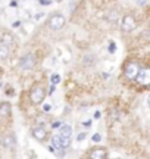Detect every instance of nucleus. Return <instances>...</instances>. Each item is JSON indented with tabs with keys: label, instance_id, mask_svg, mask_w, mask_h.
<instances>
[{
	"label": "nucleus",
	"instance_id": "9b49d317",
	"mask_svg": "<svg viewBox=\"0 0 150 159\" xmlns=\"http://www.w3.org/2000/svg\"><path fill=\"white\" fill-rule=\"evenodd\" d=\"M2 46H11V44H13V37H12L9 33H5V34H2Z\"/></svg>",
	"mask_w": 150,
	"mask_h": 159
},
{
	"label": "nucleus",
	"instance_id": "20e7f679",
	"mask_svg": "<svg viewBox=\"0 0 150 159\" xmlns=\"http://www.w3.org/2000/svg\"><path fill=\"white\" fill-rule=\"evenodd\" d=\"M34 65H35V56L33 55V53H28V55L22 56L21 57V61H19V66H21V69H31Z\"/></svg>",
	"mask_w": 150,
	"mask_h": 159
},
{
	"label": "nucleus",
	"instance_id": "39448f33",
	"mask_svg": "<svg viewBox=\"0 0 150 159\" xmlns=\"http://www.w3.org/2000/svg\"><path fill=\"white\" fill-rule=\"evenodd\" d=\"M135 27H137V22H135L134 16H131V15L124 16V19H122V30H124V31L130 33V31H133Z\"/></svg>",
	"mask_w": 150,
	"mask_h": 159
},
{
	"label": "nucleus",
	"instance_id": "a211bd4d",
	"mask_svg": "<svg viewBox=\"0 0 150 159\" xmlns=\"http://www.w3.org/2000/svg\"><path fill=\"white\" fill-rule=\"evenodd\" d=\"M90 124H91V119H87V121H84V125H86V127H88Z\"/></svg>",
	"mask_w": 150,
	"mask_h": 159
},
{
	"label": "nucleus",
	"instance_id": "dca6fc26",
	"mask_svg": "<svg viewBox=\"0 0 150 159\" xmlns=\"http://www.w3.org/2000/svg\"><path fill=\"white\" fill-rule=\"evenodd\" d=\"M102 140V136L100 134H96V136H93V142H100Z\"/></svg>",
	"mask_w": 150,
	"mask_h": 159
},
{
	"label": "nucleus",
	"instance_id": "2eb2a0df",
	"mask_svg": "<svg viewBox=\"0 0 150 159\" xmlns=\"http://www.w3.org/2000/svg\"><path fill=\"white\" fill-rule=\"evenodd\" d=\"M84 139H86V133H81V134H78V137H77V140H78V142L84 140Z\"/></svg>",
	"mask_w": 150,
	"mask_h": 159
},
{
	"label": "nucleus",
	"instance_id": "0eeeda50",
	"mask_svg": "<svg viewBox=\"0 0 150 159\" xmlns=\"http://www.w3.org/2000/svg\"><path fill=\"white\" fill-rule=\"evenodd\" d=\"M31 134H33L34 139L40 140V142L46 139V130H44L43 127H35V128H33V130H31Z\"/></svg>",
	"mask_w": 150,
	"mask_h": 159
},
{
	"label": "nucleus",
	"instance_id": "f257e3e1",
	"mask_svg": "<svg viewBox=\"0 0 150 159\" xmlns=\"http://www.w3.org/2000/svg\"><path fill=\"white\" fill-rule=\"evenodd\" d=\"M44 94H46L44 89H43V87H40V85H37V87H34V89L31 90V93H29V100H31V103H33V105H38V103L43 102Z\"/></svg>",
	"mask_w": 150,
	"mask_h": 159
},
{
	"label": "nucleus",
	"instance_id": "9d476101",
	"mask_svg": "<svg viewBox=\"0 0 150 159\" xmlns=\"http://www.w3.org/2000/svg\"><path fill=\"white\" fill-rule=\"evenodd\" d=\"M71 133H72V127L71 125H62L59 136L62 137V139H71Z\"/></svg>",
	"mask_w": 150,
	"mask_h": 159
},
{
	"label": "nucleus",
	"instance_id": "f3484780",
	"mask_svg": "<svg viewBox=\"0 0 150 159\" xmlns=\"http://www.w3.org/2000/svg\"><path fill=\"white\" fill-rule=\"evenodd\" d=\"M116 49V46L115 44H110V47H109V50H110V53H113V50Z\"/></svg>",
	"mask_w": 150,
	"mask_h": 159
},
{
	"label": "nucleus",
	"instance_id": "6ab92c4d",
	"mask_svg": "<svg viewBox=\"0 0 150 159\" xmlns=\"http://www.w3.org/2000/svg\"><path fill=\"white\" fill-rule=\"evenodd\" d=\"M50 109V105H44V112H47Z\"/></svg>",
	"mask_w": 150,
	"mask_h": 159
},
{
	"label": "nucleus",
	"instance_id": "1a4fd4ad",
	"mask_svg": "<svg viewBox=\"0 0 150 159\" xmlns=\"http://www.w3.org/2000/svg\"><path fill=\"white\" fill-rule=\"evenodd\" d=\"M11 115V105L7 102L0 103V116H9Z\"/></svg>",
	"mask_w": 150,
	"mask_h": 159
},
{
	"label": "nucleus",
	"instance_id": "aec40b11",
	"mask_svg": "<svg viewBox=\"0 0 150 159\" xmlns=\"http://www.w3.org/2000/svg\"><path fill=\"white\" fill-rule=\"evenodd\" d=\"M41 3H43V5H49L50 2H49V0H41Z\"/></svg>",
	"mask_w": 150,
	"mask_h": 159
},
{
	"label": "nucleus",
	"instance_id": "423d86ee",
	"mask_svg": "<svg viewBox=\"0 0 150 159\" xmlns=\"http://www.w3.org/2000/svg\"><path fill=\"white\" fill-rule=\"evenodd\" d=\"M108 158V152L102 148H96L91 150L90 153V159H106Z\"/></svg>",
	"mask_w": 150,
	"mask_h": 159
},
{
	"label": "nucleus",
	"instance_id": "4468645a",
	"mask_svg": "<svg viewBox=\"0 0 150 159\" xmlns=\"http://www.w3.org/2000/svg\"><path fill=\"white\" fill-rule=\"evenodd\" d=\"M59 81H60V77H59L58 74H55L52 75V84H58Z\"/></svg>",
	"mask_w": 150,
	"mask_h": 159
},
{
	"label": "nucleus",
	"instance_id": "6e6552de",
	"mask_svg": "<svg viewBox=\"0 0 150 159\" xmlns=\"http://www.w3.org/2000/svg\"><path fill=\"white\" fill-rule=\"evenodd\" d=\"M2 144H3L5 148H13V146H15V137H13V134H6V136H3Z\"/></svg>",
	"mask_w": 150,
	"mask_h": 159
},
{
	"label": "nucleus",
	"instance_id": "ddd939ff",
	"mask_svg": "<svg viewBox=\"0 0 150 159\" xmlns=\"http://www.w3.org/2000/svg\"><path fill=\"white\" fill-rule=\"evenodd\" d=\"M9 53H11V52H9V47L0 44V61L7 59V57H9Z\"/></svg>",
	"mask_w": 150,
	"mask_h": 159
},
{
	"label": "nucleus",
	"instance_id": "f03ea898",
	"mask_svg": "<svg viewBox=\"0 0 150 159\" xmlns=\"http://www.w3.org/2000/svg\"><path fill=\"white\" fill-rule=\"evenodd\" d=\"M139 71H140V65L135 61H131L125 65V77L128 80H135L137 75H139Z\"/></svg>",
	"mask_w": 150,
	"mask_h": 159
},
{
	"label": "nucleus",
	"instance_id": "f8f14e48",
	"mask_svg": "<svg viewBox=\"0 0 150 159\" xmlns=\"http://www.w3.org/2000/svg\"><path fill=\"white\" fill-rule=\"evenodd\" d=\"M147 77H149V69H140L139 71V75H137V78H139V83L141 84H146L147 83Z\"/></svg>",
	"mask_w": 150,
	"mask_h": 159
},
{
	"label": "nucleus",
	"instance_id": "7ed1b4c3",
	"mask_svg": "<svg viewBox=\"0 0 150 159\" xmlns=\"http://www.w3.org/2000/svg\"><path fill=\"white\" fill-rule=\"evenodd\" d=\"M65 25V16L62 13H55L50 19H49V27L52 30H60Z\"/></svg>",
	"mask_w": 150,
	"mask_h": 159
}]
</instances>
